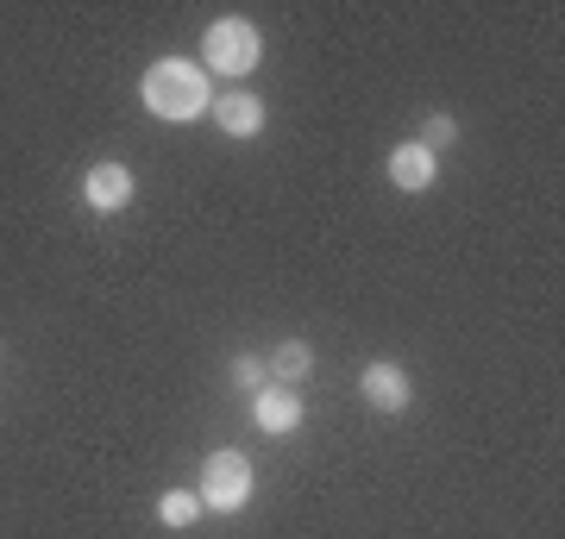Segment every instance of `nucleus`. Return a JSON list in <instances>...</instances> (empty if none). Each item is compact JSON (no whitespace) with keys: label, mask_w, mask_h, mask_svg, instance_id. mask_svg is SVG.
Here are the masks:
<instances>
[{"label":"nucleus","mask_w":565,"mask_h":539,"mask_svg":"<svg viewBox=\"0 0 565 539\" xmlns=\"http://www.w3.org/2000/svg\"><path fill=\"white\" fill-rule=\"evenodd\" d=\"M139 95H145V107H151L158 120L189 126V120H202L207 107H214V76H207L195 57H158L151 69H145Z\"/></svg>","instance_id":"nucleus-1"},{"label":"nucleus","mask_w":565,"mask_h":539,"mask_svg":"<svg viewBox=\"0 0 565 539\" xmlns=\"http://www.w3.org/2000/svg\"><path fill=\"white\" fill-rule=\"evenodd\" d=\"M258 63H264V32L252 20L226 13V20H214L202 32V69H207V76L239 82V76H252Z\"/></svg>","instance_id":"nucleus-2"},{"label":"nucleus","mask_w":565,"mask_h":539,"mask_svg":"<svg viewBox=\"0 0 565 539\" xmlns=\"http://www.w3.org/2000/svg\"><path fill=\"white\" fill-rule=\"evenodd\" d=\"M252 489H258V471H252V459L245 452H214V459L202 464V508L207 515H239V508H252Z\"/></svg>","instance_id":"nucleus-3"},{"label":"nucleus","mask_w":565,"mask_h":539,"mask_svg":"<svg viewBox=\"0 0 565 539\" xmlns=\"http://www.w3.org/2000/svg\"><path fill=\"white\" fill-rule=\"evenodd\" d=\"M207 120L221 126L226 139H258L264 132V100L252 88H221L214 107H207Z\"/></svg>","instance_id":"nucleus-4"},{"label":"nucleus","mask_w":565,"mask_h":539,"mask_svg":"<svg viewBox=\"0 0 565 539\" xmlns=\"http://www.w3.org/2000/svg\"><path fill=\"white\" fill-rule=\"evenodd\" d=\"M252 420H258V433L282 440V433H296V427H302V396H296V389H282V382H270V389L252 396Z\"/></svg>","instance_id":"nucleus-5"},{"label":"nucleus","mask_w":565,"mask_h":539,"mask_svg":"<svg viewBox=\"0 0 565 539\" xmlns=\"http://www.w3.org/2000/svg\"><path fill=\"white\" fill-rule=\"evenodd\" d=\"M359 389H364V401L377 408V414H403L408 408V370L403 364H364V377H359Z\"/></svg>","instance_id":"nucleus-6"},{"label":"nucleus","mask_w":565,"mask_h":539,"mask_svg":"<svg viewBox=\"0 0 565 539\" xmlns=\"http://www.w3.org/2000/svg\"><path fill=\"white\" fill-rule=\"evenodd\" d=\"M82 201H88L95 214H120L126 201H132V170H126V163H95V170L82 176Z\"/></svg>","instance_id":"nucleus-7"},{"label":"nucleus","mask_w":565,"mask_h":539,"mask_svg":"<svg viewBox=\"0 0 565 539\" xmlns=\"http://www.w3.org/2000/svg\"><path fill=\"white\" fill-rule=\"evenodd\" d=\"M434 176H440V158H434V151H422L415 139L390 151V182H396L403 195H427V188H434Z\"/></svg>","instance_id":"nucleus-8"},{"label":"nucleus","mask_w":565,"mask_h":539,"mask_svg":"<svg viewBox=\"0 0 565 539\" xmlns=\"http://www.w3.org/2000/svg\"><path fill=\"white\" fill-rule=\"evenodd\" d=\"M264 370H270L282 389H302L308 370H315V352H308V339H282L277 352H270V364H264Z\"/></svg>","instance_id":"nucleus-9"},{"label":"nucleus","mask_w":565,"mask_h":539,"mask_svg":"<svg viewBox=\"0 0 565 539\" xmlns=\"http://www.w3.org/2000/svg\"><path fill=\"white\" fill-rule=\"evenodd\" d=\"M195 515H202V496H195V489H163V496H158V520H163V527H195Z\"/></svg>","instance_id":"nucleus-10"},{"label":"nucleus","mask_w":565,"mask_h":539,"mask_svg":"<svg viewBox=\"0 0 565 539\" xmlns=\"http://www.w3.org/2000/svg\"><path fill=\"white\" fill-rule=\"evenodd\" d=\"M415 144H422V151H434V158H440L446 144H459V120H452V114H434V120L422 126V139H415Z\"/></svg>","instance_id":"nucleus-11"},{"label":"nucleus","mask_w":565,"mask_h":539,"mask_svg":"<svg viewBox=\"0 0 565 539\" xmlns=\"http://www.w3.org/2000/svg\"><path fill=\"white\" fill-rule=\"evenodd\" d=\"M264 382H270V370H264V358H252V352H239V358H233V389H252V396H258Z\"/></svg>","instance_id":"nucleus-12"}]
</instances>
